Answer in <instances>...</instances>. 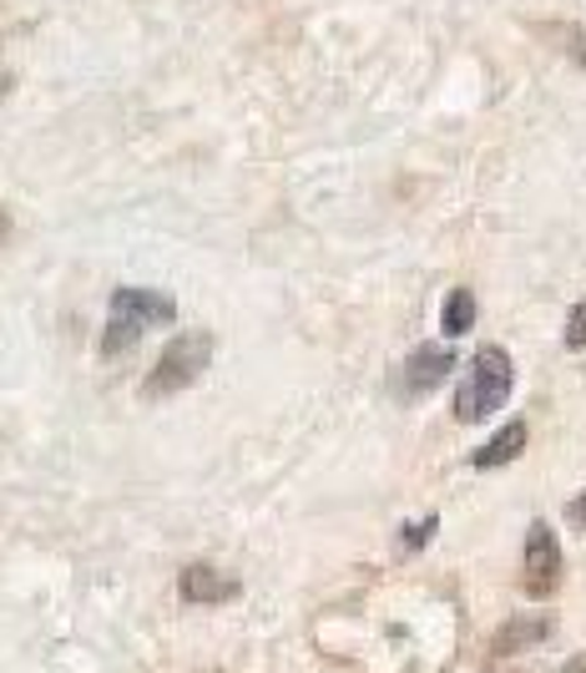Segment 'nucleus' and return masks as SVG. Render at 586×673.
<instances>
[{
	"mask_svg": "<svg viewBox=\"0 0 586 673\" xmlns=\"http://www.w3.org/2000/svg\"><path fill=\"white\" fill-rule=\"evenodd\" d=\"M475 324V294L470 289H456L445 299V334H466Z\"/></svg>",
	"mask_w": 586,
	"mask_h": 673,
	"instance_id": "nucleus-8",
	"label": "nucleus"
},
{
	"mask_svg": "<svg viewBox=\"0 0 586 673\" xmlns=\"http://www.w3.org/2000/svg\"><path fill=\"white\" fill-rule=\"evenodd\" d=\"M566 350H586V304H576L566 319Z\"/></svg>",
	"mask_w": 586,
	"mask_h": 673,
	"instance_id": "nucleus-10",
	"label": "nucleus"
},
{
	"mask_svg": "<svg viewBox=\"0 0 586 673\" xmlns=\"http://www.w3.org/2000/svg\"><path fill=\"white\" fill-rule=\"evenodd\" d=\"M177 319V304L172 294H157V289H117L112 294V309H106V334H102V355L117 360L127 355L131 344L152 330H168Z\"/></svg>",
	"mask_w": 586,
	"mask_h": 673,
	"instance_id": "nucleus-1",
	"label": "nucleus"
},
{
	"mask_svg": "<svg viewBox=\"0 0 586 673\" xmlns=\"http://www.w3.org/2000/svg\"><path fill=\"white\" fill-rule=\"evenodd\" d=\"M561 582V547H556V532L547 522H531L526 532V593L531 597H551Z\"/></svg>",
	"mask_w": 586,
	"mask_h": 673,
	"instance_id": "nucleus-4",
	"label": "nucleus"
},
{
	"mask_svg": "<svg viewBox=\"0 0 586 673\" xmlns=\"http://www.w3.org/2000/svg\"><path fill=\"white\" fill-rule=\"evenodd\" d=\"M506 396H510V355L485 344L481 355L470 360L466 380L456 390V421H466V425L485 421V415H495V410L506 406Z\"/></svg>",
	"mask_w": 586,
	"mask_h": 673,
	"instance_id": "nucleus-2",
	"label": "nucleus"
},
{
	"mask_svg": "<svg viewBox=\"0 0 586 673\" xmlns=\"http://www.w3.org/2000/svg\"><path fill=\"white\" fill-rule=\"evenodd\" d=\"M238 593L233 572H218L212 562H197V568L183 572V597L187 603H228Z\"/></svg>",
	"mask_w": 586,
	"mask_h": 673,
	"instance_id": "nucleus-6",
	"label": "nucleus"
},
{
	"mask_svg": "<svg viewBox=\"0 0 586 673\" xmlns=\"http://www.w3.org/2000/svg\"><path fill=\"white\" fill-rule=\"evenodd\" d=\"M208 360H212V334L208 330H193V334H177V340L162 350L157 370L142 380V396L147 400H168L187 385H197L208 375Z\"/></svg>",
	"mask_w": 586,
	"mask_h": 673,
	"instance_id": "nucleus-3",
	"label": "nucleus"
},
{
	"mask_svg": "<svg viewBox=\"0 0 586 673\" xmlns=\"http://www.w3.org/2000/svg\"><path fill=\"white\" fill-rule=\"evenodd\" d=\"M521 450H526V425H521V421H510L506 431H495V441H485V446L475 450V466H481V471H495V466L516 461Z\"/></svg>",
	"mask_w": 586,
	"mask_h": 673,
	"instance_id": "nucleus-7",
	"label": "nucleus"
},
{
	"mask_svg": "<svg viewBox=\"0 0 586 673\" xmlns=\"http://www.w3.org/2000/svg\"><path fill=\"white\" fill-rule=\"evenodd\" d=\"M456 370V355L445 350V344H420L415 355L404 360V375H400V390L404 396H430L440 390L445 375Z\"/></svg>",
	"mask_w": 586,
	"mask_h": 673,
	"instance_id": "nucleus-5",
	"label": "nucleus"
},
{
	"mask_svg": "<svg viewBox=\"0 0 586 673\" xmlns=\"http://www.w3.org/2000/svg\"><path fill=\"white\" fill-rule=\"evenodd\" d=\"M430 532H435V516H425V522H420V527L410 532V537H404V547H420V541L430 537Z\"/></svg>",
	"mask_w": 586,
	"mask_h": 673,
	"instance_id": "nucleus-11",
	"label": "nucleus"
},
{
	"mask_svg": "<svg viewBox=\"0 0 586 673\" xmlns=\"http://www.w3.org/2000/svg\"><path fill=\"white\" fill-rule=\"evenodd\" d=\"M0 233H5V213H0Z\"/></svg>",
	"mask_w": 586,
	"mask_h": 673,
	"instance_id": "nucleus-13",
	"label": "nucleus"
},
{
	"mask_svg": "<svg viewBox=\"0 0 586 673\" xmlns=\"http://www.w3.org/2000/svg\"><path fill=\"white\" fill-rule=\"evenodd\" d=\"M547 634V623L541 618H531V623H516V628H506V634H501V653H510V648H521V643H531V638H541Z\"/></svg>",
	"mask_w": 586,
	"mask_h": 673,
	"instance_id": "nucleus-9",
	"label": "nucleus"
},
{
	"mask_svg": "<svg viewBox=\"0 0 586 673\" xmlns=\"http://www.w3.org/2000/svg\"><path fill=\"white\" fill-rule=\"evenodd\" d=\"M566 516H572L576 527H586V491H582V497H576L572 506H566Z\"/></svg>",
	"mask_w": 586,
	"mask_h": 673,
	"instance_id": "nucleus-12",
	"label": "nucleus"
}]
</instances>
